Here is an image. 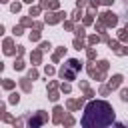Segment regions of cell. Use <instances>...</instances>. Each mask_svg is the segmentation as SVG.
<instances>
[{"label": "cell", "mask_w": 128, "mask_h": 128, "mask_svg": "<svg viewBox=\"0 0 128 128\" xmlns=\"http://www.w3.org/2000/svg\"><path fill=\"white\" fill-rule=\"evenodd\" d=\"M98 40H100V38H98V36H90V40H88V42H90V44H96V42H98Z\"/></svg>", "instance_id": "obj_18"}, {"label": "cell", "mask_w": 128, "mask_h": 128, "mask_svg": "<svg viewBox=\"0 0 128 128\" xmlns=\"http://www.w3.org/2000/svg\"><path fill=\"white\" fill-rule=\"evenodd\" d=\"M12 86H14V82H10V80H4V88H8V90H10Z\"/></svg>", "instance_id": "obj_17"}, {"label": "cell", "mask_w": 128, "mask_h": 128, "mask_svg": "<svg viewBox=\"0 0 128 128\" xmlns=\"http://www.w3.org/2000/svg\"><path fill=\"white\" fill-rule=\"evenodd\" d=\"M2 68H4V64H2V62H0V70H2Z\"/></svg>", "instance_id": "obj_26"}, {"label": "cell", "mask_w": 128, "mask_h": 128, "mask_svg": "<svg viewBox=\"0 0 128 128\" xmlns=\"http://www.w3.org/2000/svg\"><path fill=\"white\" fill-rule=\"evenodd\" d=\"M14 68H16V70H22V68H24V62H22V60H16V62H14Z\"/></svg>", "instance_id": "obj_8"}, {"label": "cell", "mask_w": 128, "mask_h": 128, "mask_svg": "<svg viewBox=\"0 0 128 128\" xmlns=\"http://www.w3.org/2000/svg\"><path fill=\"white\" fill-rule=\"evenodd\" d=\"M118 54H128V46H124V50H118Z\"/></svg>", "instance_id": "obj_24"}, {"label": "cell", "mask_w": 128, "mask_h": 128, "mask_svg": "<svg viewBox=\"0 0 128 128\" xmlns=\"http://www.w3.org/2000/svg\"><path fill=\"white\" fill-rule=\"evenodd\" d=\"M120 82H122V76H120V74H116V76H112V80H110L108 88H112V90H114V88H118V86H120Z\"/></svg>", "instance_id": "obj_5"}, {"label": "cell", "mask_w": 128, "mask_h": 128, "mask_svg": "<svg viewBox=\"0 0 128 128\" xmlns=\"http://www.w3.org/2000/svg\"><path fill=\"white\" fill-rule=\"evenodd\" d=\"M78 70H80V62H78V60H68V62L62 66V70H60V76H62L64 80H74Z\"/></svg>", "instance_id": "obj_2"}, {"label": "cell", "mask_w": 128, "mask_h": 128, "mask_svg": "<svg viewBox=\"0 0 128 128\" xmlns=\"http://www.w3.org/2000/svg\"><path fill=\"white\" fill-rule=\"evenodd\" d=\"M100 20H102L106 26H116V22H118L116 14H112V12H104V14L100 16Z\"/></svg>", "instance_id": "obj_3"}, {"label": "cell", "mask_w": 128, "mask_h": 128, "mask_svg": "<svg viewBox=\"0 0 128 128\" xmlns=\"http://www.w3.org/2000/svg\"><path fill=\"white\" fill-rule=\"evenodd\" d=\"M14 34H22V26H14Z\"/></svg>", "instance_id": "obj_21"}, {"label": "cell", "mask_w": 128, "mask_h": 128, "mask_svg": "<svg viewBox=\"0 0 128 128\" xmlns=\"http://www.w3.org/2000/svg\"><path fill=\"white\" fill-rule=\"evenodd\" d=\"M24 2H32V0H24Z\"/></svg>", "instance_id": "obj_27"}, {"label": "cell", "mask_w": 128, "mask_h": 128, "mask_svg": "<svg viewBox=\"0 0 128 128\" xmlns=\"http://www.w3.org/2000/svg\"><path fill=\"white\" fill-rule=\"evenodd\" d=\"M46 74H54V68L52 66H46Z\"/></svg>", "instance_id": "obj_23"}, {"label": "cell", "mask_w": 128, "mask_h": 128, "mask_svg": "<svg viewBox=\"0 0 128 128\" xmlns=\"http://www.w3.org/2000/svg\"><path fill=\"white\" fill-rule=\"evenodd\" d=\"M40 50H50V42H42L40 44Z\"/></svg>", "instance_id": "obj_14"}, {"label": "cell", "mask_w": 128, "mask_h": 128, "mask_svg": "<svg viewBox=\"0 0 128 128\" xmlns=\"http://www.w3.org/2000/svg\"><path fill=\"white\" fill-rule=\"evenodd\" d=\"M32 60L34 62H40V52H32Z\"/></svg>", "instance_id": "obj_15"}, {"label": "cell", "mask_w": 128, "mask_h": 128, "mask_svg": "<svg viewBox=\"0 0 128 128\" xmlns=\"http://www.w3.org/2000/svg\"><path fill=\"white\" fill-rule=\"evenodd\" d=\"M74 46H76V50H82V48H84L82 40H74Z\"/></svg>", "instance_id": "obj_10"}, {"label": "cell", "mask_w": 128, "mask_h": 128, "mask_svg": "<svg viewBox=\"0 0 128 128\" xmlns=\"http://www.w3.org/2000/svg\"><path fill=\"white\" fill-rule=\"evenodd\" d=\"M76 36H80V38L84 36V28H82V26H78V28H76Z\"/></svg>", "instance_id": "obj_13"}, {"label": "cell", "mask_w": 128, "mask_h": 128, "mask_svg": "<svg viewBox=\"0 0 128 128\" xmlns=\"http://www.w3.org/2000/svg\"><path fill=\"white\" fill-rule=\"evenodd\" d=\"M28 76H30V78H38V72H36V70H30Z\"/></svg>", "instance_id": "obj_19"}, {"label": "cell", "mask_w": 128, "mask_h": 128, "mask_svg": "<svg viewBox=\"0 0 128 128\" xmlns=\"http://www.w3.org/2000/svg\"><path fill=\"white\" fill-rule=\"evenodd\" d=\"M122 100H128V88H126V90H122Z\"/></svg>", "instance_id": "obj_22"}, {"label": "cell", "mask_w": 128, "mask_h": 128, "mask_svg": "<svg viewBox=\"0 0 128 128\" xmlns=\"http://www.w3.org/2000/svg\"><path fill=\"white\" fill-rule=\"evenodd\" d=\"M10 10H12V12H20V4H18V2H14V4L10 6Z\"/></svg>", "instance_id": "obj_9"}, {"label": "cell", "mask_w": 128, "mask_h": 128, "mask_svg": "<svg viewBox=\"0 0 128 128\" xmlns=\"http://www.w3.org/2000/svg\"><path fill=\"white\" fill-rule=\"evenodd\" d=\"M54 112H56V114H54V122H60V118H62V112H64V110H62L60 106H56V108H54Z\"/></svg>", "instance_id": "obj_6"}, {"label": "cell", "mask_w": 128, "mask_h": 128, "mask_svg": "<svg viewBox=\"0 0 128 128\" xmlns=\"http://www.w3.org/2000/svg\"><path fill=\"white\" fill-rule=\"evenodd\" d=\"M114 120V110L108 102H90L86 106L82 126H108Z\"/></svg>", "instance_id": "obj_1"}, {"label": "cell", "mask_w": 128, "mask_h": 128, "mask_svg": "<svg viewBox=\"0 0 128 128\" xmlns=\"http://www.w3.org/2000/svg\"><path fill=\"white\" fill-rule=\"evenodd\" d=\"M66 14H62V12H58V14H48L46 16V22H50V24H54V22H58L60 18H64Z\"/></svg>", "instance_id": "obj_4"}, {"label": "cell", "mask_w": 128, "mask_h": 128, "mask_svg": "<svg viewBox=\"0 0 128 128\" xmlns=\"http://www.w3.org/2000/svg\"><path fill=\"white\" fill-rule=\"evenodd\" d=\"M20 86H22V88L28 92V90H30V80H22V82H20Z\"/></svg>", "instance_id": "obj_7"}, {"label": "cell", "mask_w": 128, "mask_h": 128, "mask_svg": "<svg viewBox=\"0 0 128 128\" xmlns=\"http://www.w3.org/2000/svg\"><path fill=\"white\" fill-rule=\"evenodd\" d=\"M98 66H100V70H106V68H108V62H106V60H100Z\"/></svg>", "instance_id": "obj_11"}, {"label": "cell", "mask_w": 128, "mask_h": 128, "mask_svg": "<svg viewBox=\"0 0 128 128\" xmlns=\"http://www.w3.org/2000/svg\"><path fill=\"white\" fill-rule=\"evenodd\" d=\"M18 100H20L18 94H10V102H12V104H18Z\"/></svg>", "instance_id": "obj_12"}, {"label": "cell", "mask_w": 128, "mask_h": 128, "mask_svg": "<svg viewBox=\"0 0 128 128\" xmlns=\"http://www.w3.org/2000/svg\"><path fill=\"white\" fill-rule=\"evenodd\" d=\"M50 100L56 102V100H58V94H56V92H50Z\"/></svg>", "instance_id": "obj_20"}, {"label": "cell", "mask_w": 128, "mask_h": 128, "mask_svg": "<svg viewBox=\"0 0 128 128\" xmlns=\"http://www.w3.org/2000/svg\"><path fill=\"white\" fill-rule=\"evenodd\" d=\"M2 32H4V28H2V24H0V34H2Z\"/></svg>", "instance_id": "obj_25"}, {"label": "cell", "mask_w": 128, "mask_h": 128, "mask_svg": "<svg viewBox=\"0 0 128 128\" xmlns=\"http://www.w3.org/2000/svg\"><path fill=\"white\" fill-rule=\"evenodd\" d=\"M38 38H40L38 32H30V40H38Z\"/></svg>", "instance_id": "obj_16"}]
</instances>
